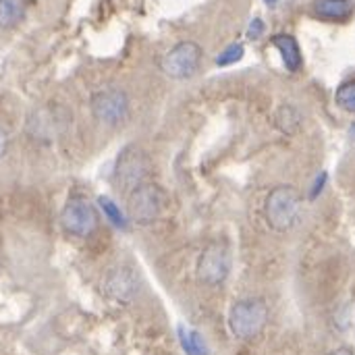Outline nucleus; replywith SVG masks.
<instances>
[{"mask_svg":"<svg viewBox=\"0 0 355 355\" xmlns=\"http://www.w3.org/2000/svg\"><path fill=\"white\" fill-rule=\"evenodd\" d=\"M89 106H92L94 116L108 127H116V125L125 123V119L129 116V110H131L129 96L116 87L96 92L92 96Z\"/></svg>","mask_w":355,"mask_h":355,"instance_id":"nucleus-8","label":"nucleus"},{"mask_svg":"<svg viewBox=\"0 0 355 355\" xmlns=\"http://www.w3.org/2000/svg\"><path fill=\"white\" fill-rule=\"evenodd\" d=\"M4 152H6V135H4V131L0 127V158L4 156Z\"/></svg>","mask_w":355,"mask_h":355,"instance_id":"nucleus-20","label":"nucleus"},{"mask_svg":"<svg viewBox=\"0 0 355 355\" xmlns=\"http://www.w3.org/2000/svg\"><path fill=\"white\" fill-rule=\"evenodd\" d=\"M264 2H266L268 6H275V4H277V0H264Z\"/></svg>","mask_w":355,"mask_h":355,"instance_id":"nucleus-22","label":"nucleus"},{"mask_svg":"<svg viewBox=\"0 0 355 355\" xmlns=\"http://www.w3.org/2000/svg\"><path fill=\"white\" fill-rule=\"evenodd\" d=\"M352 137H354V139H355V123H354V125H352Z\"/></svg>","mask_w":355,"mask_h":355,"instance_id":"nucleus-23","label":"nucleus"},{"mask_svg":"<svg viewBox=\"0 0 355 355\" xmlns=\"http://www.w3.org/2000/svg\"><path fill=\"white\" fill-rule=\"evenodd\" d=\"M198 279L204 285L218 287L231 272V252L225 243H210L202 250L196 266Z\"/></svg>","mask_w":355,"mask_h":355,"instance_id":"nucleus-7","label":"nucleus"},{"mask_svg":"<svg viewBox=\"0 0 355 355\" xmlns=\"http://www.w3.org/2000/svg\"><path fill=\"white\" fill-rule=\"evenodd\" d=\"M329 355H355L349 347H339V349H335V352H331Z\"/></svg>","mask_w":355,"mask_h":355,"instance_id":"nucleus-21","label":"nucleus"},{"mask_svg":"<svg viewBox=\"0 0 355 355\" xmlns=\"http://www.w3.org/2000/svg\"><path fill=\"white\" fill-rule=\"evenodd\" d=\"M204 52L202 46L196 42H179L175 44L160 60V69L166 77L177 79V81H185L189 77H193L200 71Z\"/></svg>","mask_w":355,"mask_h":355,"instance_id":"nucleus-6","label":"nucleus"},{"mask_svg":"<svg viewBox=\"0 0 355 355\" xmlns=\"http://www.w3.org/2000/svg\"><path fill=\"white\" fill-rule=\"evenodd\" d=\"M104 293L116 302V304H131L137 295H139V289H141V283H139V277L137 272L127 266V264H119V266H112L106 277H104Z\"/></svg>","mask_w":355,"mask_h":355,"instance_id":"nucleus-9","label":"nucleus"},{"mask_svg":"<svg viewBox=\"0 0 355 355\" xmlns=\"http://www.w3.org/2000/svg\"><path fill=\"white\" fill-rule=\"evenodd\" d=\"M60 227L71 237L87 239L98 229V210H96V206L83 196L69 198L67 204L62 206V212H60Z\"/></svg>","mask_w":355,"mask_h":355,"instance_id":"nucleus-5","label":"nucleus"},{"mask_svg":"<svg viewBox=\"0 0 355 355\" xmlns=\"http://www.w3.org/2000/svg\"><path fill=\"white\" fill-rule=\"evenodd\" d=\"M164 189L154 181H144L127 193V216L139 227L154 225L164 214Z\"/></svg>","mask_w":355,"mask_h":355,"instance_id":"nucleus-2","label":"nucleus"},{"mask_svg":"<svg viewBox=\"0 0 355 355\" xmlns=\"http://www.w3.org/2000/svg\"><path fill=\"white\" fill-rule=\"evenodd\" d=\"M25 17L23 0H0V29H12Z\"/></svg>","mask_w":355,"mask_h":355,"instance_id":"nucleus-13","label":"nucleus"},{"mask_svg":"<svg viewBox=\"0 0 355 355\" xmlns=\"http://www.w3.org/2000/svg\"><path fill=\"white\" fill-rule=\"evenodd\" d=\"M302 214V193L293 185H277L264 200V220L275 233L291 231Z\"/></svg>","mask_w":355,"mask_h":355,"instance_id":"nucleus-1","label":"nucleus"},{"mask_svg":"<svg viewBox=\"0 0 355 355\" xmlns=\"http://www.w3.org/2000/svg\"><path fill=\"white\" fill-rule=\"evenodd\" d=\"M243 54H245V48H243V44H239V42H235V44H229L227 48H223V50L218 52V56H216V64H218V67H229V64H235V62H239V60L243 58Z\"/></svg>","mask_w":355,"mask_h":355,"instance_id":"nucleus-16","label":"nucleus"},{"mask_svg":"<svg viewBox=\"0 0 355 355\" xmlns=\"http://www.w3.org/2000/svg\"><path fill=\"white\" fill-rule=\"evenodd\" d=\"M327 179H329L327 173H320V175L316 177V181H314V185H312V189H310V200H316V198L322 193V189H324V185H327Z\"/></svg>","mask_w":355,"mask_h":355,"instance_id":"nucleus-19","label":"nucleus"},{"mask_svg":"<svg viewBox=\"0 0 355 355\" xmlns=\"http://www.w3.org/2000/svg\"><path fill=\"white\" fill-rule=\"evenodd\" d=\"M98 208H100V210L104 212V216L112 223V227H116V229L125 231L129 216H127V212H121V208H119L110 198L100 196V198H98Z\"/></svg>","mask_w":355,"mask_h":355,"instance_id":"nucleus-15","label":"nucleus"},{"mask_svg":"<svg viewBox=\"0 0 355 355\" xmlns=\"http://www.w3.org/2000/svg\"><path fill=\"white\" fill-rule=\"evenodd\" d=\"M264 31H266V23L260 19V17H256V19H252L250 21V25H248V37L250 40H260L262 35H264Z\"/></svg>","mask_w":355,"mask_h":355,"instance_id":"nucleus-18","label":"nucleus"},{"mask_svg":"<svg viewBox=\"0 0 355 355\" xmlns=\"http://www.w3.org/2000/svg\"><path fill=\"white\" fill-rule=\"evenodd\" d=\"M179 341L181 347L187 355H208V347L206 341L202 339V335L198 331H191L187 327H179Z\"/></svg>","mask_w":355,"mask_h":355,"instance_id":"nucleus-14","label":"nucleus"},{"mask_svg":"<svg viewBox=\"0 0 355 355\" xmlns=\"http://www.w3.org/2000/svg\"><path fill=\"white\" fill-rule=\"evenodd\" d=\"M312 10L316 17L327 21H345L354 15L352 0H314Z\"/></svg>","mask_w":355,"mask_h":355,"instance_id":"nucleus-11","label":"nucleus"},{"mask_svg":"<svg viewBox=\"0 0 355 355\" xmlns=\"http://www.w3.org/2000/svg\"><path fill=\"white\" fill-rule=\"evenodd\" d=\"M148 175H150L148 154L144 150H139L137 146H125L114 160L112 177H114L116 187L121 191L129 193L133 187L148 181Z\"/></svg>","mask_w":355,"mask_h":355,"instance_id":"nucleus-4","label":"nucleus"},{"mask_svg":"<svg viewBox=\"0 0 355 355\" xmlns=\"http://www.w3.org/2000/svg\"><path fill=\"white\" fill-rule=\"evenodd\" d=\"M268 322V306L260 297L237 300L229 310V329L233 337L248 341L258 337Z\"/></svg>","mask_w":355,"mask_h":355,"instance_id":"nucleus-3","label":"nucleus"},{"mask_svg":"<svg viewBox=\"0 0 355 355\" xmlns=\"http://www.w3.org/2000/svg\"><path fill=\"white\" fill-rule=\"evenodd\" d=\"M272 46L279 50L281 58H283V64L287 67V71L291 73H297L304 64V56H302V50H300V44L293 35L289 33H277L272 37Z\"/></svg>","mask_w":355,"mask_h":355,"instance_id":"nucleus-10","label":"nucleus"},{"mask_svg":"<svg viewBox=\"0 0 355 355\" xmlns=\"http://www.w3.org/2000/svg\"><path fill=\"white\" fill-rule=\"evenodd\" d=\"M335 100L343 110L355 114V81H345L343 85H339V89L335 94Z\"/></svg>","mask_w":355,"mask_h":355,"instance_id":"nucleus-17","label":"nucleus"},{"mask_svg":"<svg viewBox=\"0 0 355 355\" xmlns=\"http://www.w3.org/2000/svg\"><path fill=\"white\" fill-rule=\"evenodd\" d=\"M275 127L285 135H295L302 129V112L291 104L279 106L275 112Z\"/></svg>","mask_w":355,"mask_h":355,"instance_id":"nucleus-12","label":"nucleus"}]
</instances>
